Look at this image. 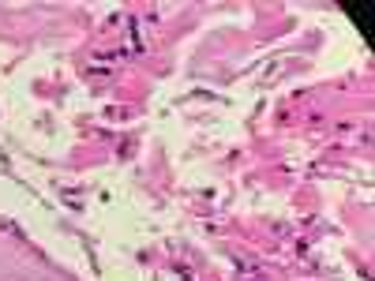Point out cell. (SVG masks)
<instances>
[{"instance_id": "6da1fadb", "label": "cell", "mask_w": 375, "mask_h": 281, "mask_svg": "<svg viewBox=\"0 0 375 281\" xmlns=\"http://www.w3.org/2000/svg\"><path fill=\"white\" fill-rule=\"evenodd\" d=\"M342 8L349 11L353 23L364 31V42H371V4H368V0H364V4H342Z\"/></svg>"}]
</instances>
